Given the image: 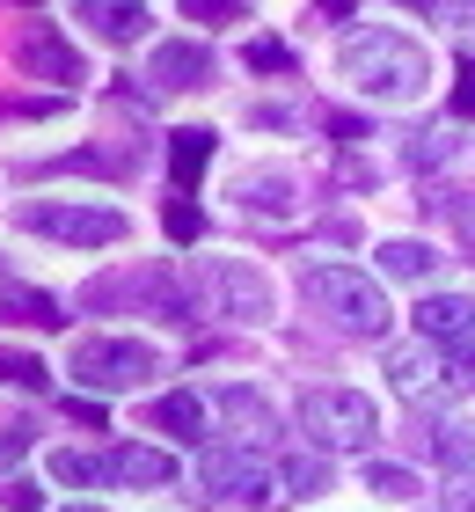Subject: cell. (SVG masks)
<instances>
[{
  "mask_svg": "<svg viewBox=\"0 0 475 512\" xmlns=\"http://www.w3.org/2000/svg\"><path fill=\"white\" fill-rule=\"evenodd\" d=\"M337 66H344V81H359L380 103H417L424 88H432V59H424L402 30H359Z\"/></svg>",
  "mask_w": 475,
  "mask_h": 512,
  "instance_id": "1",
  "label": "cell"
},
{
  "mask_svg": "<svg viewBox=\"0 0 475 512\" xmlns=\"http://www.w3.org/2000/svg\"><path fill=\"white\" fill-rule=\"evenodd\" d=\"M307 300L337 322L344 337H380L395 322V308H388V293H380V278H366V271H351V264H307Z\"/></svg>",
  "mask_w": 475,
  "mask_h": 512,
  "instance_id": "2",
  "label": "cell"
},
{
  "mask_svg": "<svg viewBox=\"0 0 475 512\" xmlns=\"http://www.w3.org/2000/svg\"><path fill=\"white\" fill-rule=\"evenodd\" d=\"M22 235H44V242H66V249H110L125 242V213L117 205H81V198H37L15 213Z\"/></svg>",
  "mask_w": 475,
  "mask_h": 512,
  "instance_id": "3",
  "label": "cell"
},
{
  "mask_svg": "<svg viewBox=\"0 0 475 512\" xmlns=\"http://www.w3.org/2000/svg\"><path fill=\"white\" fill-rule=\"evenodd\" d=\"M300 425H307V439L329 447V454H359V447H373L380 410L366 403V395H351V388H307V395H300Z\"/></svg>",
  "mask_w": 475,
  "mask_h": 512,
  "instance_id": "4",
  "label": "cell"
},
{
  "mask_svg": "<svg viewBox=\"0 0 475 512\" xmlns=\"http://www.w3.org/2000/svg\"><path fill=\"white\" fill-rule=\"evenodd\" d=\"M154 344H139V337H81L74 344V381L95 388V395H117V388H139L154 374Z\"/></svg>",
  "mask_w": 475,
  "mask_h": 512,
  "instance_id": "5",
  "label": "cell"
},
{
  "mask_svg": "<svg viewBox=\"0 0 475 512\" xmlns=\"http://www.w3.org/2000/svg\"><path fill=\"white\" fill-rule=\"evenodd\" d=\"M205 278H212V293H220V308H227L234 322H264V315H271V278L256 271V264H242V256L205 264Z\"/></svg>",
  "mask_w": 475,
  "mask_h": 512,
  "instance_id": "6",
  "label": "cell"
},
{
  "mask_svg": "<svg viewBox=\"0 0 475 512\" xmlns=\"http://www.w3.org/2000/svg\"><path fill=\"white\" fill-rule=\"evenodd\" d=\"M15 66H22L30 81H59V88H74V81H81V52L52 30V22H30V30H22Z\"/></svg>",
  "mask_w": 475,
  "mask_h": 512,
  "instance_id": "7",
  "label": "cell"
},
{
  "mask_svg": "<svg viewBox=\"0 0 475 512\" xmlns=\"http://www.w3.org/2000/svg\"><path fill=\"white\" fill-rule=\"evenodd\" d=\"M198 483L212 498H271V469L256 454H234V447H205Z\"/></svg>",
  "mask_w": 475,
  "mask_h": 512,
  "instance_id": "8",
  "label": "cell"
},
{
  "mask_svg": "<svg viewBox=\"0 0 475 512\" xmlns=\"http://www.w3.org/2000/svg\"><path fill=\"white\" fill-rule=\"evenodd\" d=\"M417 330L439 344V352H475V300L468 293H432L417 308Z\"/></svg>",
  "mask_w": 475,
  "mask_h": 512,
  "instance_id": "9",
  "label": "cell"
},
{
  "mask_svg": "<svg viewBox=\"0 0 475 512\" xmlns=\"http://www.w3.org/2000/svg\"><path fill=\"white\" fill-rule=\"evenodd\" d=\"M212 74H220L212 44H190V37L161 44V52L147 59V81H161V88H212Z\"/></svg>",
  "mask_w": 475,
  "mask_h": 512,
  "instance_id": "10",
  "label": "cell"
},
{
  "mask_svg": "<svg viewBox=\"0 0 475 512\" xmlns=\"http://www.w3.org/2000/svg\"><path fill=\"white\" fill-rule=\"evenodd\" d=\"M74 15L88 22L103 44H132V37H147V0H74Z\"/></svg>",
  "mask_w": 475,
  "mask_h": 512,
  "instance_id": "11",
  "label": "cell"
},
{
  "mask_svg": "<svg viewBox=\"0 0 475 512\" xmlns=\"http://www.w3.org/2000/svg\"><path fill=\"white\" fill-rule=\"evenodd\" d=\"M388 381H395V395H432L446 374H439V344L424 337V344H395L388 352Z\"/></svg>",
  "mask_w": 475,
  "mask_h": 512,
  "instance_id": "12",
  "label": "cell"
},
{
  "mask_svg": "<svg viewBox=\"0 0 475 512\" xmlns=\"http://www.w3.org/2000/svg\"><path fill=\"white\" fill-rule=\"evenodd\" d=\"M103 461H110V483H132V491H161V483H176V461L161 447H117Z\"/></svg>",
  "mask_w": 475,
  "mask_h": 512,
  "instance_id": "13",
  "label": "cell"
},
{
  "mask_svg": "<svg viewBox=\"0 0 475 512\" xmlns=\"http://www.w3.org/2000/svg\"><path fill=\"white\" fill-rule=\"evenodd\" d=\"M205 161H212V132H205V125H190V132L169 139V176H176L183 198H190V183L205 176Z\"/></svg>",
  "mask_w": 475,
  "mask_h": 512,
  "instance_id": "14",
  "label": "cell"
},
{
  "mask_svg": "<svg viewBox=\"0 0 475 512\" xmlns=\"http://www.w3.org/2000/svg\"><path fill=\"white\" fill-rule=\"evenodd\" d=\"M154 425L169 432V439L205 447V395H161V403H154Z\"/></svg>",
  "mask_w": 475,
  "mask_h": 512,
  "instance_id": "15",
  "label": "cell"
},
{
  "mask_svg": "<svg viewBox=\"0 0 475 512\" xmlns=\"http://www.w3.org/2000/svg\"><path fill=\"white\" fill-rule=\"evenodd\" d=\"M0 322H37V330H59V300L52 293H30V286H8L0 293Z\"/></svg>",
  "mask_w": 475,
  "mask_h": 512,
  "instance_id": "16",
  "label": "cell"
},
{
  "mask_svg": "<svg viewBox=\"0 0 475 512\" xmlns=\"http://www.w3.org/2000/svg\"><path fill=\"white\" fill-rule=\"evenodd\" d=\"M220 417H234L242 439H264V432H271V403H264L256 388H220Z\"/></svg>",
  "mask_w": 475,
  "mask_h": 512,
  "instance_id": "17",
  "label": "cell"
},
{
  "mask_svg": "<svg viewBox=\"0 0 475 512\" xmlns=\"http://www.w3.org/2000/svg\"><path fill=\"white\" fill-rule=\"evenodd\" d=\"M242 205L285 220V213H293V176H242Z\"/></svg>",
  "mask_w": 475,
  "mask_h": 512,
  "instance_id": "18",
  "label": "cell"
},
{
  "mask_svg": "<svg viewBox=\"0 0 475 512\" xmlns=\"http://www.w3.org/2000/svg\"><path fill=\"white\" fill-rule=\"evenodd\" d=\"M52 476L74 483V491H88V483H110V461L103 454H81V447H59L52 454Z\"/></svg>",
  "mask_w": 475,
  "mask_h": 512,
  "instance_id": "19",
  "label": "cell"
},
{
  "mask_svg": "<svg viewBox=\"0 0 475 512\" xmlns=\"http://www.w3.org/2000/svg\"><path fill=\"white\" fill-rule=\"evenodd\" d=\"M278 483H285V498H322V491H329V461L293 454V461L278 469Z\"/></svg>",
  "mask_w": 475,
  "mask_h": 512,
  "instance_id": "20",
  "label": "cell"
},
{
  "mask_svg": "<svg viewBox=\"0 0 475 512\" xmlns=\"http://www.w3.org/2000/svg\"><path fill=\"white\" fill-rule=\"evenodd\" d=\"M432 264H439V256L424 242H380V271H388V278H432Z\"/></svg>",
  "mask_w": 475,
  "mask_h": 512,
  "instance_id": "21",
  "label": "cell"
},
{
  "mask_svg": "<svg viewBox=\"0 0 475 512\" xmlns=\"http://www.w3.org/2000/svg\"><path fill=\"white\" fill-rule=\"evenodd\" d=\"M432 454L446 461V469H468V461H475V425H461V417H446V425L432 432Z\"/></svg>",
  "mask_w": 475,
  "mask_h": 512,
  "instance_id": "22",
  "label": "cell"
},
{
  "mask_svg": "<svg viewBox=\"0 0 475 512\" xmlns=\"http://www.w3.org/2000/svg\"><path fill=\"white\" fill-rule=\"evenodd\" d=\"M0 388H52V366L44 359H30V352H0Z\"/></svg>",
  "mask_w": 475,
  "mask_h": 512,
  "instance_id": "23",
  "label": "cell"
},
{
  "mask_svg": "<svg viewBox=\"0 0 475 512\" xmlns=\"http://www.w3.org/2000/svg\"><path fill=\"white\" fill-rule=\"evenodd\" d=\"M366 491H380V498H417V476L410 469H402V461H373V469H366Z\"/></svg>",
  "mask_w": 475,
  "mask_h": 512,
  "instance_id": "24",
  "label": "cell"
},
{
  "mask_svg": "<svg viewBox=\"0 0 475 512\" xmlns=\"http://www.w3.org/2000/svg\"><path fill=\"white\" fill-rule=\"evenodd\" d=\"M161 227H169V242H198L205 235V213H198V205H190V198H169V213H161Z\"/></svg>",
  "mask_w": 475,
  "mask_h": 512,
  "instance_id": "25",
  "label": "cell"
},
{
  "mask_svg": "<svg viewBox=\"0 0 475 512\" xmlns=\"http://www.w3.org/2000/svg\"><path fill=\"white\" fill-rule=\"evenodd\" d=\"M432 15H439L446 30H454L468 52H475V0H432Z\"/></svg>",
  "mask_w": 475,
  "mask_h": 512,
  "instance_id": "26",
  "label": "cell"
},
{
  "mask_svg": "<svg viewBox=\"0 0 475 512\" xmlns=\"http://www.w3.org/2000/svg\"><path fill=\"white\" fill-rule=\"evenodd\" d=\"M242 59L256 66V74H285V66H293V52H285V44H278V37H256V44H249V52H242Z\"/></svg>",
  "mask_w": 475,
  "mask_h": 512,
  "instance_id": "27",
  "label": "cell"
},
{
  "mask_svg": "<svg viewBox=\"0 0 475 512\" xmlns=\"http://www.w3.org/2000/svg\"><path fill=\"white\" fill-rule=\"evenodd\" d=\"M190 22H242V0H183Z\"/></svg>",
  "mask_w": 475,
  "mask_h": 512,
  "instance_id": "28",
  "label": "cell"
},
{
  "mask_svg": "<svg viewBox=\"0 0 475 512\" xmlns=\"http://www.w3.org/2000/svg\"><path fill=\"white\" fill-rule=\"evenodd\" d=\"M22 454H30V425H0V469L22 461Z\"/></svg>",
  "mask_w": 475,
  "mask_h": 512,
  "instance_id": "29",
  "label": "cell"
},
{
  "mask_svg": "<svg viewBox=\"0 0 475 512\" xmlns=\"http://www.w3.org/2000/svg\"><path fill=\"white\" fill-rule=\"evenodd\" d=\"M0 498H8V512H37V505H44V491H37V483H8Z\"/></svg>",
  "mask_w": 475,
  "mask_h": 512,
  "instance_id": "30",
  "label": "cell"
},
{
  "mask_svg": "<svg viewBox=\"0 0 475 512\" xmlns=\"http://www.w3.org/2000/svg\"><path fill=\"white\" fill-rule=\"evenodd\" d=\"M454 110H461V118H475V66H461V88H454Z\"/></svg>",
  "mask_w": 475,
  "mask_h": 512,
  "instance_id": "31",
  "label": "cell"
},
{
  "mask_svg": "<svg viewBox=\"0 0 475 512\" xmlns=\"http://www.w3.org/2000/svg\"><path fill=\"white\" fill-rule=\"evenodd\" d=\"M66 410H74L88 432H103V403H88V395H81V403H66Z\"/></svg>",
  "mask_w": 475,
  "mask_h": 512,
  "instance_id": "32",
  "label": "cell"
},
{
  "mask_svg": "<svg viewBox=\"0 0 475 512\" xmlns=\"http://www.w3.org/2000/svg\"><path fill=\"white\" fill-rule=\"evenodd\" d=\"M446 505H454V512H475V476H461V491L446 498Z\"/></svg>",
  "mask_w": 475,
  "mask_h": 512,
  "instance_id": "33",
  "label": "cell"
},
{
  "mask_svg": "<svg viewBox=\"0 0 475 512\" xmlns=\"http://www.w3.org/2000/svg\"><path fill=\"white\" fill-rule=\"evenodd\" d=\"M66 512H103V505H66Z\"/></svg>",
  "mask_w": 475,
  "mask_h": 512,
  "instance_id": "34",
  "label": "cell"
}]
</instances>
